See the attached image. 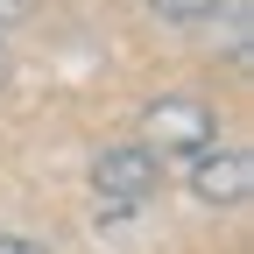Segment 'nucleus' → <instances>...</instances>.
Segmentation results:
<instances>
[{"mask_svg":"<svg viewBox=\"0 0 254 254\" xmlns=\"http://www.w3.org/2000/svg\"><path fill=\"white\" fill-rule=\"evenodd\" d=\"M148 7L163 14V21H205V14L226 7V0H148Z\"/></svg>","mask_w":254,"mask_h":254,"instance_id":"obj_4","label":"nucleus"},{"mask_svg":"<svg viewBox=\"0 0 254 254\" xmlns=\"http://www.w3.org/2000/svg\"><path fill=\"white\" fill-rule=\"evenodd\" d=\"M141 127H148V148H163V155H198L219 134V120H212L205 99H155Z\"/></svg>","mask_w":254,"mask_h":254,"instance_id":"obj_2","label":"nucleus"},{"mask_svg":"<svg viewBox=\"0 0 254 254\" xmlns=\"http://www.w3.org/2000/svg\"><path fill=\"white\" fill-rule=\"evenodd\" d=\"M155 184H163V163H155L148 141H120V148H106L99 163H92V190H99L106 212H134V205H148Z\"/></svg>","mask_w":254,"mask_h":254,"instance_id":"obj_1","label":"nucleus"},{"mask_svg":"<svg viewBox=\"0 0 254 254\" xmlns=\"http://www.w3.org/2000/svg\"><path fill=\"white\" fill-rule=\"evenodd\" d=\"M0 254H50V247L28 240V233H7V226H0Z\"/></svg>","mask_w":254,"mask_h":254,"instance_id":"obj_5","label":"nucleus"},{"mask_svg":"<svg viewBox=\"0 0 254 254\" xmlns=\"http://www.w3.org/2000/svg\"><path fill=\"white\" fill-rule=\"evenodd\" d=\"M28 7H36V0H0V28H7V21H28Z\"/></svg>","mask_w":254,"mask_h":254,"instance_id":"obj_6","label":"nucleus"},{"mask_svg":"<svg viewBox=\"0 0 254 254\" xmlns=\"http://www.w3.org/2000/svg\"><path fill=\"white\" fill-rule=\"evenodd\" d=\"M247 184H254L247 148H198L190 155V190H198L205 205H240Z\"/></svg>","mask_w":254,"mask_h":254,"instance_id":"obj_3","label":"nucleus"},{"mask_svg":"<svg viewBox=\"0 0 254 254\" xmlns=\"http://www.w3.org/2000/svg\"><path fill=\"white\" fill-rule=\"evenodd\" d=\"M7 71H14V64H7V43H0V85H7Z\"/></svg>","mask_w":254,"mask_h":254,"instance_id":"obj_7","label":"nucleus"}]
</instances>
